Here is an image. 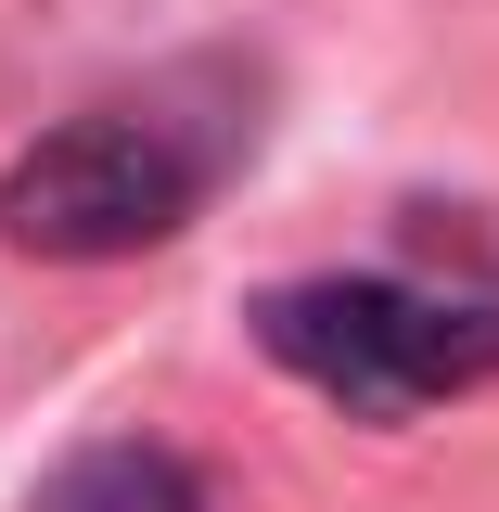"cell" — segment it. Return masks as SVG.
Masks as SVG:
<instances>
[{"mask_svg":"<svg viewBox=\"0 0 499 512\" xmlns=\"http://www.w3.org/2000/svg\"><path fill=\"white\" fill-rule=\"evenodd\" d=\"M256 154V77L218 52L154 64L103 103H77L64 128H39L13 167H0V244L13 256H64V269H103L192 231L218 180Z\"/></svg>","mask_w":499,"mask_h":512,"instance_id":"6da1fadb","label":"cell"},{"mask_svg":"<svg viewBox=\"0 0 499 512\" xmlns=\"http://www.w3.org/2000/svg\"><path fill=\"white\" fill-rule=\"evenodd\" d=\"M26 512H205V487H192V461L180 448H141V436H103V448H77L52 487Z\"/></svg>","mask_w":499,"mask_h":512,"instance_id":"3957f363","label":"cell"},{"mask_svg":"<svg viewBox=\"0 0 499 512\" xmlns=\"http://www.w3.org/2000/svg\"><path fill=\"white\" fill-rule=\"evenodd\" d=\"M256 346L295 384H320L333 410H448L499 372V269H436V256H397V269H308V282H269L256 295Z\"/></svg>","mask_w":499,"mask_h":512,"instance_id":"7a4b0ae2","label":"cell"}]
</instances>
